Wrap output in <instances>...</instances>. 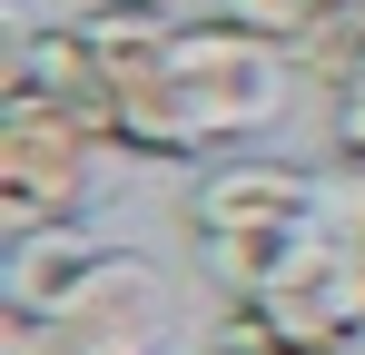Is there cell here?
<instances>
[{"label":"cell","mask_w":365,"mask_h":355,"mask_svg":"<svg viewBox=\"0 0 365 355\" xmlns=\"http://www.w3.org/2000/svg\"><path fill=\"white\" fill-rule=\"evenodd\" d=\"M297 69L306 59L287 40H267V30H247L237 10H187L168 30V79H178L207 158L237 148V138H257V128H277L287 99H297Z\"/></svg>","instance_id":"cell-1"},{"label":"cell","mask_w":365,"mask_h":355,"mask_svg":"<svg viewBox=\"0 0 365 355\" xmlns=\"http://www.w3.org/2000/svg\"><path fill=\"white\" fill-rule=\"evenodd\" d=\"M109 138L89 128L79 109L40 99V89H0V227L30 237V227H69L99 178H109Z\"/></svg>","instance_id":"cell-2"},{"label":"cell","mask_w":365,"mask_h":355,"mask_svg":"<svg viewBox=\"0 0 365 355\" xmlns=\"http://www.w3.org/2000/svg\"><path fill=\"white\" fill-rule=\"evenodd\" d=\"M168 346V287L138 247H109L89 287L50 316H0V355H158Z\"/></svg>","instance_id":"cell-3"},{"label":"cell","mask_w":365,"mask_h":355,"mask_svg":"<svg viewBox=\"0 0 365 355\" xmlns=\"http://www.w3.org/2000/svg\"><path fill=\"white\" fill-rule=\"evenodd\" d=\"M257 306H267V316H277V336L306 346V355H365V247L326 217L316 247H306V257L257 296Z\"/></svg>","instance_id":"cell-4"},{"label":"cell","mask_w":365,"mask_h":355,"mask_svg":"<svg viewBox=\"0 0 365 355\" xmlns=\"http://www.w3.org/2000/svg\"><path fill=\"white\" fill-rule=\"evenodd\" d=\"M326 217V178L297 158H217L187 197V227H316Z\"/></svg>","instance_id":"cell-5"},{"label":"cell","mask_w":365,"mask_h":355,"mask_svg":"<svg viewBox=\"0 0 365 355\" xmlns=\"http://www.w3.org/2000/svg\"><path fill=\"white\" fill-rule=\"evenodd\" d=\"M109 247L79 227H30V237H10V306L20 316H50V306H69V296L89 287V267H99Z\"/></svg>","instance_id":"cell-6"},{"label":"cell","mask_w":365,"mask_h":355,"mask_svg":"<svg viewBox=\"0 0 365 355\" xmlns=\"http://www.w3.org/2000/svg\"><path fill=\"white\" fill-rule=\"evenodd\" d=\"M316 227H326V217H316ZM316 227H207L197 237V267H207L217 296H267L306 247H316Z\"/></svg>","instance_id":"cell-7"},{"label":"cell","mask_w":365,"mask_h":355,"mask_svg":"<svg viewBox=\"0 0 365 355\" xmlns=\"http://www.w3.org/2000/svg\"><path fill=\"white\" fill-rule=\"evenodd\" d=\"M326 217L365 247V158H336V168H326Z\"/></svg>","instance_id":"cell-8"},{"label":"cell","mask_w":365,"mask_h":355,"mask_svg":"<svg viewBox=\"0 0 365 355\" xmlns=\"http://www.w3.org/2000/svg\"><path fill=\"white\" fill-rule=\"evenodd\" d=\"M128 10H227V0H128Z\"/></svg>","instance_id":"cell-9"},{"label":"cell","mask_w":365,"mask_h":355,"mask_svg":"<svg viewBox=\"0 0 365 355\" xmlns=\"http://www.w3.org/2000/svg\"><path fill=\"white\" fill-rule=\"evenodd\" d=\"M277 355H306V346H277Z\"/></svg>","instance_id":"cell-10"}]
</instances>
